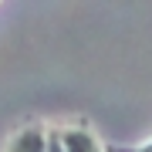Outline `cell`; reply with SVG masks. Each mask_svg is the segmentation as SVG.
I'll use <instances>...</instances> for the list:
<instances>
[{
    "instance_id": "obj_1",
    "label": "cell",
    "mask_w": 152,
    "mask_h": 152,
    "mask_svg": "<svg viewBox=\"0 0 152 152\" xmlns=\"http://www.w3.org/2000/svg\"><path fill=\"white\" fill-rule=\"evenodd\" d=\"M61 132V145L64 152H105L102 142L95 139V132L88 129V125H68V129H58Z\"/></svg>"
},
{
    "instance_id": "obj_2",
    "label": "cell",
    "mask_w": 152,
    "mask_h": 152,
    "mask_svg": "<svg viewBox=\"0 0 152 152\" xmlns=\"http://www.w3.org/2000/svg\"><path fill=\"white\" fill-rule=\"evenodd\" d=\"M7 152H48V132L41 125H27L10 139Z\"/></svg>"
},
{
    "instance_id": "obj_3",
    "label": "cell",
    "mask_w": 152,
    "mask_h": 152,
    "mask_svg": "<svg viewBox=\"0 0 152 152\" xmlns=\"http://www.w3.org/2000/svg\"><path fill=\"white\" fill-rule=\"evenodd\" d=\"M105 152H152V142H149V145H139V149H105Z\"/></svg>"
}]
</instances>
